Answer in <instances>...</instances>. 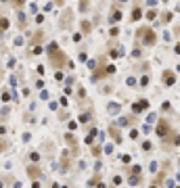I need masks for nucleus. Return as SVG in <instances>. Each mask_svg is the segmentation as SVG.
<instances>
[{"label": "nucleus", "mask_w": 180, "mask_h": 188, "mask_svg": "<svg viewBox=\"0 0 180 188\" xmlns=\"http://www.w3.org/2000/svg\"><path fill=\"white\" fill-rule=\"evenodd\" d=\"M155 132H157L159 138H168V136H170V123H168L166 119H159V123H157V128H155Z\"/></svg>", "instance_id": "nucleus-3"}, {"label": "nucleus", "mask_w": 180, "mask_h": 188, "mask_svg": "<svg viewBox=\"0 0 180 188\" xmlns=\"http://www.w3.org/2000/svg\"><path fill=\"white\" fill-rule=\"evenodd\" d=\"M0 188H4V180L2 178H0Z\"/></svg>", "instance_id": "nucleus-23"}, {"label": "nucleus", "mask_w": 180, "mask_h": 188, "mask_svg": "<svg viewBox=\"0 0 180 188\" xmlns=\"http://www.w3.org/2000/svg\"><path fill=\"white\" fill-rule=\"evenodd\" d=\"M65 138H67V142H69V144L73 146V148H76V144H78V142H76V138H73V134H67Z\"/></svg>", "instance_id": "nucleus-9"}, {"label": "nucleus", "mask_w": 180, "mask_h": 188, "mask_svg": "<svg viewBox=\"0 0 180 188\" xmlns=\"http://www.w3.org/2000/svg\"><path fill=\"white\" fill-rule=\"evenodd\" d=\"M23 2H25V0H15V4H23Z\"/></svg>", "instance_id": "nucleus-22"}, {"label": "nucleus", "mask_w": 180, "mask_h": 188, "mask_svg": "<svg viewBox=\"0 0 180 188\" xmlns=\"http://www.w3.org/2000/svg\"><path fill=\"white\" fill-rule=\"evenodd\" d=\"M151 188H157V186H155V184H153V186H151Z\"/></svg>", "instance_id": "nucleus-24"}, {"label": "nucleus", "mask_w": 180, "mask_h": 188, "mask_svg": "<svg viewBox=\"0 0 180 188\" xmlns=\"http://www.w3.org/2000/svg\"><path fill=\"white\" fill-rule=\"evenodd\" d=\"M130 171H132L134 176H140V165H134V167L130 169Z\"/></svg>", "instance_id": "nucleus-12"}, {"label": "nucleus", "mask_w": 180, "mask_h": 188, "mask_svg": "<svg viewBox=\"0 0 180 188\" xmlns=\"http://www.w3.org/2000/svg\"><path fill=\"white\" fill-rule=\"evenodd\" d=\"M119 125H130V119H126V117H122V119H119Z\"/></svg>", "instance_id": "nucleus-14"}, {"label": "nucleus", "mask_w": 180, "mask_h": 188, "mask_svg": "<svg viewBox=\"0 0 180 188\" xmlns=\"http://www.w3.org/2000/svg\"><path fill=\"white\" fill-rule=\"evenodd\" d=\"M7 27H8V19L7 17H0V34H2Z\"/></svg>", "instance_id": "nucleus-7"}, {"label": "nucleus", "mask_w": 180, "mask_h": 188, "mask_svg": "<svg viewBox=\"0 0 180 188\" xmlns=\"http://www.w3.org/2000/svg\"><path fill=\"white\" fill-rule=\"evenodd\" d=\"M29 159H32V161H38V159H40V155H38V153H29Z\"/></svg>", "instance_id": "nucleus-15"}, {"label": "nucleus", "mask_w": 180, "mask_h": 188, "mask_svg": "<svg viewBox=\"0 0 180 188\" xmlns=\"http://www.w3.org/2000/svg\"><path fill=\"white\" fill-rule=\"evenodd\" d=\"M82 29H84V31H90V23H88V21H84V25H82Z\"/></svg>", "instance_id": "nucleus-18"}, {"label": "nucleus", "mask_w": 180, "mask_h": 188, "mask_svg": "<svg viewBox=\"0 0 180 188\" xmlns=\"http://www.w3.org/2000/svg\"><path fill=\"white\" fill-rule=\"evenodd\" d=\"M48 55H50V65L52 67H57V69H61L63 65H67V59H65V52H61L59 50V46H57L55 42L52 44H48Z\"/></svg>", "instance_id": "nucleus-1"}, {"label": "nucleus", "mask_w": 180, "mask_h": 188, "mask_svg": "<svg viewBox=\"0 0 180 188\" xmlns=\"http://www.w3.org/2000/svg\"><path fill=\"white\" fill-rule=\"evenodd\" d=\"M109 111H111V113H118V104L111 103V104H109Z\"/></svg>", "instance_id": "nucleus-13"}, {"label": "nucleus", "mask_w": 180, "mask_h": 188, "mask_svg": "<svg viewBox=\"0 0 180 188\" xmlns=\"http://www.w3.org/2000/svg\"><path fill=\"white\" fill-rule=\"evenodd\" d=\"M174 82H176V75H174L172 71H166V73H163V84H168V86H172Z\"/></svg>", "instance_id": "nucleus-5"}, {"label": "nucleus", "mask_w": 180, "mask_h": 188, "mask_svg": "<svg viewBox=\"0 0 180 188\" xmlns=\"http://www.w3.org/2000/svg\"><path fill=\"white\" fill-rule=\"evenodd\" d=\"M134 113H145L147 109H149V100L147 98H142V100H138V103H134Z\"/></svg>", "instance_id": "nucleus-4"}, {"label": "nucleus", "mask_w": 180, "mask_h": 188, "mask_svg": "<svg viewBox=\"0 0 180 188\" xmlns=\"http://www.w3.org/2000/svg\"><path fill=\"white\" fill-rule=\"evenodd\" d=\"M138 38L145 42L147 46H153V44H155V40H157V36H155V31H153L151 27H142V29H138Z\"/></svg>", "instance_id": "nucleus-2"}, {"label": "nucleus", "mask_w": 180, "mask_h": 188, "mask_svg": "<svg viewBox=\"0 0 180 188\" xmlns=\"http://www.w3.org/2000/svg\"><path fill=\"white\" fill-rule=\"evenodd\" d=\"M151 146H153L151 142H142V148H145V151H151Z\"/></svg>", "instance_id": "nucleus-19"}, {"label": "nucleus", "mask_w": 180, "mask_h": 188, "mask_svg": "<svg viewBox=\"0 0 180 188\" xmlns=\"http://www.w3.org/2000/svg\"><path fill=\"white\" fill-rule=\"evenodd\" d=\"M113 71H115V67H113V65H109V67H107V73H105V75H111Z\"/></svg>", "instance_id": "nucleus-17"}, {"label": "nucleus", "mask_w": 180, "mask_h": 188, "mask_svg": "<svg viewBox=\"0 0 180 188\" xmlns=\"http://www.w3.org/2000/svg\"><path fill=\"white\" fill-rule=\"evenodd\" d=\"M138 182H140V176H134V174H132V178H130V184H132V186H136Z\"/></svg>", "instance_id": "nucleus-10"}, {"label": "nucleus", "mask_w": 180, "mask_h": 188, "mask_svg": "<svg viewBox=\"0 0 180 188\" xmlns=\"http://www.w3.org/2000/svg\"><path fill=\"white\" fill-rule=\"evenodd\" d=\"M140 17H142V11H140V8H134V13H132V19H134V21H138Z\"/></svg>", "instance_id": "nucleus-8"}, {"label": "nucleus", "mask_w": 180, "mask_h": 188, "mask_svg": "<svg viewBox=\"0 0 180 188\" xmlns=\"http://www.w3.org/2000/svg\"><path fill=\"white\" fill-rule=\"evenodd\" d=\"M118 19H122V13H119V11H115V13H113V17H111V23H115Z\"/></svg>", "instance_id": "nucleus-11"}, {"label": "nucleus", "mask_w": 180, "mask_h": 188, "mask_svg": "<svg viewBox=\"0 0 180 188\" xmlns=\"http://www.w3.org/2000/svg\"><path fill=\"white\" fill-rule=\"evenodd\" d=\"M4 146H7V142H4V140H0V151H2Z\"/></svg>", "instance_id": "nucleus-21"}, {"label": "nucleus", "mask_w": 180, "mask_h": 188, "mask_svg": "<svg viewBox=\"0 0 180 188\" xmlns=\"http://www.w3.org/2000/svg\"><path fill=\"white\" fill-rule=\"evenodd\" d=\"M122 161L124 163H130V155H122Z\"/></svg>", "instance_id": "nucleus-20"}, {"label": "nucleus", "mask_w": 180, "mask_h": 188, "mask_svg": "<svg viewBox=\"0 0 180 188\" xmlns=\"http://www.w3.org/2000/svg\"><path fill=\"white\" fill-rule=\"evenodd\" d=\"M28 174L32 176V178H40V176H42V171H40V167L29 165V167H28Z\"/></svg>", "instance_id": "nucleus-6"}, {"label": "nucleus", "mask_w": 180, "mask_h": 188, "mask_svg": "<svg viewBox=\"0 0 180 188\" xmlns=\"http://www.w3.org/2000/svg\"><path fill=\"white\" fill-rule=\"evenodd\" d=\"M128 86H136V77H128Z\"/></svg>", "instance_id": "nucleus-16"}]
</instances>
